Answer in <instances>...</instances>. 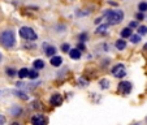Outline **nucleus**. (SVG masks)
I'll return each mask as SVG.
<instances>
[{"instance_id":"f257e3e1","label":"nucleus","mask_w":147,"mask_h":125,"mask_svg":"<svg viewBox=\"0 0 147 125\" xmlns=\"http://www.w3.org/2000/svg\"><path fill=\"white\" fill-rule=\"evenodd\" d=\"M124 20V12L121 9H115V11H109L107 13V21L108 25H117Z\"/></svg>"},{"instance_id":"f03ea898","label":"nucleus","mask_w":147,"mask_h":125,"mask_svg":"<svg viewBox=\"0 0 147 125\" xmlns=\"http://www.w3.org/2000/svg\"><path fill=\"white\" fill-rule=\"evenodd\" d=\"M1 43L5 46L7 48H11L16 45V36L12 30H5L1 34Z\"/></svg>"},{"instance_id":"7ed1b4c3","label":"nucleus","mask_w":147,"mask_h":125,"mask_svg":"<svg viewBox=\"0 0 147 125\" xmlns=\"http://www.w3.org/2000/svg\"><path fill=\"white\" fill-rule=\"evenodd\" d=\"M20 35H21V38L26 39V41H35L38 38L35 31L31 28H29V26H22V28L20 29Z\"/></svg>"},{"instance_id":"20e7f679","label":"nucleus","mask_w":147,"mask_h":125,"mask_svg":"<svg viewBox=\"0 0 147 125\" xmlns=\"http://www.w3.org/2000/svg\"><path fill=\"white\" fill-rule=\"evenodd\" d=\"M112 74L116 78H124L126 76V68L122 64H117L112 68Z\"/></svg>"},{"instance_id":"39448f33","label":"nucleus","mask_w":147,"mask_h":125,"mask_svg":"<svg viewBox=\"0 0 147 125\" xmlns=\"http://www.w3.org/2000/svg\"><path fill=\"white\" fill-rule=\"evenodd\" d=\"M119 91L121 93L122 95H128V94H130V91H131V83L130 82H125V81H122V82H120V85H119Z\"/></svg>"},{"instance_id":"423d86ee","label":"nucleus","mask_w":147,"mask_h":125,"mask_svg":"<svg viewBox=\"0 0 147 125\" xmlns=\"http://www.w3.org/2000/svg\"><path fill=\"white\" fill-rule=\"evenodd\" d=\"M31 124L34 125H43L46 124V119L43 115H35V116L31 119Z\"/></svg>"},{"instance_id":"0eeeda50","label":"nucleus","mask_w":147,"mask_h":125,"mask_svg":"<svg viewBox=\"0 0 147 125\" xmlns=\"http://www.w3.org/2000/svg\"><path fill=\"white\" fill-rule=\"evenodd\" d=\"M61 102H63V97L60 94H53L50 99V103L52 106H60Z\"/></svg>"},{"instance_id":"6e6552de","label":"nucleus","mask_w":147,"mask_h":125,"mask_svg":"<svg viewBox=\"0 0 147 125\" xmlns=\"http://www.w3.org/2000/svg\"><path fill=\"white\" fill-rule=\"evenodd\" d=\"M68 52H69L70 59H73V60H78V59L81 57V51L78 50V48H73V50H69Z\"/></svg>"},{"instance_id":"1a4fd4ad","label":"nucleus","mask_w":147,"mask_h":125,"mask_svg":"<svg viewBox=\"0 0 147 125\" xmlns=\"http://www.w3.org/2000/svg\"><path fill=\"white\" fill-rule=\"evenodd\" d=\"M61 63H63V59H61L60 56L53 55L52 57H51V65H52V67H60Z\"/></svg>"},{"instance_id":"9d476101","label":"nucleus","mask_w":147,"mask_h":125,"mask_svg":"<svg viewBox=\"0 0 147 125\" xmlns=\"http://www.w3.org/2000/svg\"><path fill=\"white\" fill-rule=\"evenodd\" d=\"M45 52H46L47 56L52 57V56L56 53V48L53 47V46H45Z\"/></svg>"},{"instance_id":"9b49d317","label":"nucleus","mask_w":147,"mask_h":125,"mask_svg":"<svg viewBox=\"0 0 147 125\" xmlns=\"http://www.w3.org/2000/svg\"><path fill=\"white\" fill-rule=\"evenodd\" d=\"M33 65H34V68H35L36 70L43 69V68H45V61L40 60V59H38V60H35V61L33 63Z\"/></svg>"},{"instance_id":"f8f14e48","label":"nucleus","mask_w":147,"mask_h":125,"mask_svg":"<svg viewBox=\"0 0 147 125\" xmlns=\"http://www.w3.org/2000/svg\"><path fill=\"white\" fill-rule=\"evenodd\" d=\"M131 28H124L121 30V36L122 38H129V36L131 35Z\"/></svg>"},{"instance_id":"ddd939ff","label":"nucleus","mask_w":147,"mask_h":125,"mask_svg":"<svg viewBox=\"0 0 147 125\" xmlns=\"http://www.w3.org/2000/svg\"><path fill=\"white\" fill-rule=\"evenodd\" d=\"M125 47H126V42H125L124 39H119V41H116V48L117 50H124Z\"/></svg>"},{"instance_id":"4468645a","label":"nucleus","mask_w":147,"mask_h":125,"mask_svg":"<svg viewBox=\"0 0 147 125\" xmlns=\"http://www.w3.org/2000/svg\"><path fill=\"white\" fill-rule=\"evenodd\" d=\"M18 77L22 80V78H25V77H28V74H29V69H26V68H22V69H20L18 70Z\"/></svg>"},{"instance_id":"2eb2a0df","label":"nucleus","mask_w":147,"mask_h":125,"mask_svg":"<svg viewBox=\"0 0 147 125\" xmlns=\"http://www.w3.org/2000/svg\"><path fill=\"white\" fill-rule=\"evenodd\" d=\"M11 114L13 115V116H20V115L22 114V108L21 107H13V108L11 109Z\"/></svg>"},{"instance_id":"dca6fc26","label":"nucleus","mask_w":147,"mask_h":125,"mask_svg":"<svg viewBox=\"0 0 147 125\" xmlns=\"http://www.w3.org/2000/svg\"><path fill=\"white\" fill-rule=\"evenodd\" d=\"M129 38H130L131 43H139V42H141V35H139V34H136V35H133V34H131Z\"/></svg>"},{"instance_id":"f3484780","label":"nucleus","mask_w":147,"mask_h":125,"mask_svg":"<svg viewBox=\"0 0 147 125\" xmlns=\"http://www.w3.org/2000/svg\"><path fill=\"white\" fill-rule=\"evenodd\" d=\"M138 11L139 12H147V1H142V3L138 4Z\"/></svg>"},{"instance_id":"a211bd4d","label":"nucleus","mask_w":147,"mask_h":125,"mask_svg":"<svg viewBox=\"0 0 147 125\" xmlns=\"http://www.w3.org/2000/svg\"><path fill=\"white\" fill-rule=\"evenodd\" d=\"M138 34L139 35H146L147 34V26H144V25L138 26Z\"/></svg>"},{"instance_id":"6ab92c4d","label":"nucleus","mask_w":147,"mask_h":125,"mask_svg":"<svg viewBox=\"0 0 147 125\" xmlns=\"http://www.w3.org/2000/svg\"><path fill=\"white\" fill-rule=\"evenodd\" d=\"M38 76H39V73L36 72V69L35 70H29L28 77H30L31 80H35V78H38Z\"/></svg>"},{"instance_id":"aec40b11","label":"nucleus","mask_w":147,"mask_h":125,"mask_svg":"<svg viewBox=\"0 0 147 125\" xmlns=\"http://www.w3.org/2000/svg\"><path fill=\"white\" fill-rule=\"evenodd\" d=\"M16 95L18 98H21V99H24V100H28V95H26L24 91H16Z\"/></svg>"},{"instance_id":"412c9836","label":"nucleus","mask_w":147,"mask_h":125,"mask_svg":"<svg viewBox=\"0 0 147 125\" xmlns=\"http://www.w3.org/2000/svg\"><path fill=\"white\" fill-rule=\"evenodd\" d=\"M106 31H107V25H102L96 29V33H99V34H104Z\"/></svg>"},{"instance_id":"4be33fe9","label":"nucleus","mask_w":147,"mask_h":125,"mask_svg":"<svg viewBox=\"0 0 147 125\" xmlns=\"http://www.w3.org/2000/svg\"><path fill=\"white\" fill-rule=\"evenodd\" d=\"M100 83H102L100 86H102L103 89H108V87H109V82H108V80H102V81H100Z\"/></svg>"},{"instance_id":"5701e85b","label":"nucleus","mask_w":147,"mask_h":125,"mask_svg":"<svg viewBox=\"0 0 147 125\" xmlns=\"http://www.w3.org/2000/svg\"><path fill=\"white\" fill-rule=\"evenodd\" d=\"M16 73L17 72L13 69V68H12V69H11V68H8V69H7V74H8L9 77H14V76H16Z\"/></svg>"},{"instance_id":"b1692460","label":"nucleus","mask_w":147,"mask_h":125,"mask_svg":"<svg viewBox=\"0 0 147 125\" xmlns=\"http://www.w3.org/2000/svg\"><path fill=\"white\" fill-rule=\"evenodd\" d=\"M69 50H70V48H69V45H67V43L61 46V51H63V52H68Z\"/></svg>"},{"instance_id":"393cba45","label":"nucleus","mask_w":147,"mask_h":125,"mask_svg":"<svg viewBox=\"0 0 147 125\" xmlns=\"http://www.w3.org/2000/svg\"><path fill=\"white\" fill-rule=\"evenodd\" d=\"M137 26H138V21H131L130 24H129V28H137Z\"/></svg>"},{"instance_id":"a878e982","label":"nucleus","mask_w":147,"mask_h":125,"mask_svg":"<svg viewBox=\"0 0 147 125\" xmlns=\"http://www.w3.org/2000/svg\"><path fill=\"white\" fill-rule=\"evenodd\" d=\"M136 17H137V20H139V21H141V20H143V18H144L143 12H139L138 14H136Z\"/></svg>"},{"instance_id":"bb28decb","label":"nucleus","mask_w":147,"mask_h":125,"mask_svg":"<svg viewBox=\"0 0 147 125\" xmlns=\"http://www.w3.org/2000/svg\"><path fill=\"white\" fill-rule=\"evenodd\" d=\"M78 50H80V51H85V50H86V46H85L82 42H81L80 45H78Z\"/></svg>"},{"instance_id":"cd10ccee","label":"nucleus","mask_w":147,"mask_h":125,"mask_svg":"<svg viewBox=\"0 0 147 125\" xmlns=\"http://www.w3.org/2000/svg\"><path fill=\"white\" fill-rule=\"evenodd\" d=\"M80 39H81V42H82V41H86V39H87V34H81Z\"/></svg>"},{"instance_id":"c85d7f7f","label":"nucleus","mask_w":147,"mask_h":125,"mask_svg":"<svg viewBox=\"0 0 147 125\" xmlns=\"http://www.w3.org/2000/svg\"><path fill=\"white\" fill-rule=\"evenodd\" d=\"M3 124H5V117L0 115V125H3Z\"/></svg>"},{"instance_id":"c756f323","label":"nucleus","mask_w":147,"mask_h":125,"mask_svg":"<svg viewBox=\"0 0 147 125\" xmlns=\"http://www.w3.org/2000/svg\"><path fill=\"white\" fill-rule=\"evenodd\" d=\"M144 50H147V45H144Z\"/></svg>"},{"instance_id":"7c9ffc66","label":"nucleus","mask_w":147,"mask_h":125,"mask_svg":"<svg viewBox=\"0 0 147 125\" xmlns=\"http://www.w3.org/2000/svg\"><path fill=\"white\" fill-rule=\"evenodd\" d=\"M0 60H1V55H0Z\"/></svg>"},{"instance_id":"2f4dec72","label":"nucleus","mask_w":147,"mask_h":125,"mask_svg":"<svg viewBox=\"0 0 147 125\" xmlns=\"http://www.w3.org/2000/svg\"><path fill=\"white\" fill-rule=\"evenodd\" d=\"M146 121H147V117H146Z\"/></svg>"}]
</instances>
